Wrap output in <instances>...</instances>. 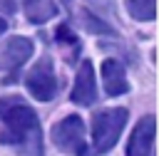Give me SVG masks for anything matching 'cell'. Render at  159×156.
Returning <instances> with one entry per match:
<instances>
[{"instance_id": "13", "label": "cell", "mask_w": 159, "mask_h": 156, "mask_svg": "<svg viewBox=\"0 0 159 156\" xmlns=\"http://www.w3.org/2000/svg\"><path fill=\"white\" fill-rule=\"evenodd\" d=\"M0 2H5V5H7V7H10V10H12V7H15V0H0Z\"/></svg>"}, {"instance_id": "12", "label": "cell", "mask_w": 159, "mask_h": 156, "mask_svg": "<svg viewBox=\"0 0 159 156\" xmlns=\"http://www.w3.org/2000/svg\"><path fill=\"white\" fill-rule=\"evenodd\" d=\"M5 30H7V22H5V20H2V17H0V35H2V32H5Z\"/></svg>"}, {"instance_id": "5", "label": "cell", "mask_w": 159, "mask_h": 156, "mask_svg": "<svg viewBox=\"0 0 159 156\" xmlns=\"http://www.w3.org/2000/svg\"><path fill=\"white\" fill-rule=\"evenodd\" d=\"M154 136H157V121L152 114L142 116L127 141V156H154Z\"/></svg>"}, {"instance_id": "4", "label": "cell", "mask_w": 159, "mask_h": 156, "mask_svg": "<svg viewBox=\"0 0 159 156\" xmlns=\"http://www.w3.org/2000/svg\"><path fill=\"white\" fill-rule=\"evenodd\" d=\"M25 87H27L30 97L37 99V102H50V99H55V94H57V77H55V69H52L50 57H42V59L27 72Z\"/></svg>"}, {"instance_id": "7", "label": "cell", "mask_w": 159, "mask_h": 156, "mask_svg": "<svg viewBox=\"0 0 159 156\" xmlns=\"http://www.w3.org/2000/svg\"><path fill=\"white\" fill-rule=\"evenodd\" d=\"M32 40L30 37H20V35H15V37H10L7 42H5V47L0 50V67L5 69V72H10V74H15L30 57H32Z\"/></svg>"}, {"instance_id": "6", "label": "cell", "mask_w": 159, "mask_h": 156, "mask_svg": "<svg viewBox=\"0 0 159 156\" xmlns=\"http://www.w3.org/2000/svg\"><path fill=\"white\" fill-rule=\"evenodd\" d=\"M70 99L80 106H92L97 99V79H94V67L89 59H82L77 74H75V84H72V94Z\"/></svg>"}, {"instance_id": "3", "label": "cell", "mask_w": 159, "mask_h": 156, "mask_svg": "<svg viewBox=\"0 0 159 156\" xmlns=\"http://www.w3.org/2000/svg\"><path fill=\"white\" fill-rule=\"evenodd\" d=\"M52 144L72 156H87V141H84V121L77 114H67L65 119H60L52 131Z\"/></svg>"}, {"instance_id": "8", "label": "cell", "mask_w": 159, "mask_h": 156, "mask_svg": "<svg viewBox=\"0 0 159 156\" xmlns=\"http://www.w3.org/2000/svg\"><path fill=\"white\" fill-rule=\"evenodd\" d=\"M102 87L109 97H119L129 92V79L127 72L122 67V62L117 59H104L102 62Z\"/></svg>"}, {"instance_id": "2", "label": "cell", "mask_w": 159, "mask_h": 156, "mask_svg": "<svg viewBox=\"0 0 159 156\" xmlns=\"http://www.w3.org/2000/svg\"><path fill=\"white\" fill-rule=\"evenodd\" d=\"M129 111L124 106H109L99 109L92 116V154H107L119 141L124 126H127Z\"/></svg>"}, {"instance_id": "1", "label": "cell", "mask_w": 159, "mask_h": 156, "mask_svg": "<svg viewBox=\"0 0 159 156\" xmlns=\"http://www.w3.org/2000/svg\"><path fill=\"white\" fill-rule=\"evenodd\" d=\"M0 144L15 146L22 156H42V129L35 109L20 97L0 99Z\"/></svg>"}, {"instance_id": "10", "label": "cell", "mask_w": 159, "mask_h": 156, "mask_svg": "<svg viewBox=\"0 0 159 156\" xmlns=\"http://www.w3.org/2000/svg\"><path fill=\"white\" fill-rule=\"evenodd\" d=\"M124 2H127V10L134 20H139V22L154 20V10H157L154 0H124Z\"/></svg>"}, {"instance_id": "11", "label": "cell", "mask_w": 159, "mask_h": 156, "mask_svg": "<svg viewBox=\"0 0 159 156\" xmlns=\"http://www.w3.org/2000/svg\"><path fill=\"white\" fill-rule=\"evenodd\" d=\"M57 40H60V42H70V45H77V37L72 35V30H70L67 25H60V27H57Z\"/></svg>"}, {"instance_id": "9", "label": "cell", "mask_w": 159, "mask_h": 156, "mask_svg": "<svg viewBox=\"0 0 159 156\" xmlns=\"http://www.w3.org/2000/svg\"><path fill=\"white\" fill-rule=\"evenodd\" d=\"M20 2L25 10V17L35 25H42L57 15V5L52 0H20Z\"/></svg>"}]
</instances>
